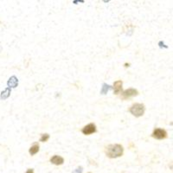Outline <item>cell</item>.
I'll return each mask as SVG.
<instances>
[{"instance_id": "16", "label": "cell", "mask_w": 173, "mask_h": 173, "mask_svg": "<svg viewBox=\"0 0 173 173\" xmlns=\"http://www.w3.org/2000/svg\"><path fill=\"white\" fill-rule=\"evenodd\" d=\"M169 166H170V168H171V169H172V170L173 171V163H172V164H170Z\"/></svg>"}, {"instance_id": "5", "label": "cell", "mask_w": 173, "mask_h": 173, "mask_svg": "<svg viewBox=\"0 0 173 173\" xmlns=\"http://www.w3.org/2000/svg\"><path fill=\"white\" fill-rule=\"evenodd\" d=\"M96 132V126L93 123H90L87 126H85L82 129H81V133L84 135H89Z\"/></svg>"}, {"instance_id": "4", "label": "cell", "mask_w": 173, "mask_h": 173, "mask_svg": "<svg viewBox=\"0 0 173 173\" xmlns=\"http://www.w3.org/2000/svg\"><path fill=\"white\" fill-rule=\"evenodd\" d=\"M152 138L156 139H164L167 137V133L165 130L161 129V128H156L153 133L151 134Z\"/></svg>"}, {"instance_id": "1", "label": "cell", "mask_w": 173, "mask_h": 173, "mask_svg": "<svg viewBox=\"0 0 173 173\" xmlns=\"http://www.w3.org/2000/svg\"><path fill=\"white\" fill-rule=\"evenodd\" d=\"M106 155L110 159H116L121 157L124 152V149L121 145L115 144V145H110L106 148Z\"/></svg>"}, {"instance_id": "9", "label": "cell", "mask_w": 173, "mask_h": 173, "mask_svg": "<svg viewBox=\"0 0 173 173\" xmlns=\"http://www.w3.org/2000/svg\"><path fill=\"white\" fill-rule=\"evenodd\" d=\"M38 151H39V145L37 143H35L32 146L29 148V154L31 156L37 154Z\"/></svg>"}, {"instance_id": "6", "label": "cell", "mask_w": 173, "mask_h": 173, "mask_svg": "<svg viewBox=\"0 0 173 173\" xmlns=\"http://www.w3.org/2000/svg\"><path fill=\"white\" fill-rule=\"evenodd\" d=\"M50 162L53 164H55V165H61L64 163V159L61 156H58V155H55L53 156L51 159H50Z\"/></svg>"}, {"instance_id": "7", "label": "cell", "mask_w": 173, "mask_h": 173, "mask_svg": "<svg viewBox=\"0 0 173 173\" xmlns=\"http://www.w3.org/2000/svg\"><path fill=\"white\" fill-rule=\"evenodd\" d=\"M122 85H123V82L122 80H116L113 84V92L115 94H118L122 91Z\"/></svg>"}, {"instance_id": "3", "label": "cell", "mask_w": 173, "mask_h": 173, "mask_svg": "<svg viewBox=\"0 0 173 173\" xmlns=\"http://www.w3.org/2000/svg\"><path fill=\"white\" fill-rule=\"evenodd\" d=\"M139 94V92L137 89L135 88H128L126 90H125L123 93H121V96L120 98L122 100H127L131 97H133V96H137Z\"/></svg>"}, {"instance_id": "17", "label": "cell", "mask_w": 173, "mask_h": 173, "mask_svg": "<svg viewBox=\"0 0 173 173\" xmlns=\"http://www.w3.org/2000/svg\"><path fill=\"white\" fill-rule=\"evenodd\" d=\"M89 173H90V172H89Z\"/></svg>"}, {"instance_id": "14", "label": "cell", "mask_w": 173, "mask_h": 173, "mask_svg": "<svg viewBox=\"0 0 173 173\" xmlns=\"http://www.w3.org/2000/svg\"><path fill=\"white\" fill-rule=\"evenodd\" d=\"M159 45L160 48H163V47H164V48H165V49H167V48H168L167 46H165V45H164V42H159Z\"/></svg>"}, {"instance_id": "12", "label": "cell", "mask_w": 173, "mask_h": 173, "mask_svg": "<svg viewBox=\"0 0 173 173\" xmlns=\"http://www.w3.org/2000/svg\"><path fill=\"white\" fill-rule=\"evenodd\" d=\"M49 139H50V135H49L48 133L42 134V136H41V139H40V141L41 142H46V141H47Z\"/></svg>"}, {"instance_id": "11", "label": "cell", "mask_w": 173, "mask_h": 173, "mask_svg": "<svg viewBox=\"0 0 173 173\" xmlns=\"http://www.w3.org/2000/svg\"><path fill=\"white\" fill-rule=\"evenodd\" d=\"M113 88V87H111L110 85H108L107 83H104L101 87V90H100V93L101 94H106L109 90H111Z\"/></svg>"}, {"instance_id": "2", "label": "cell", "mask_w": 173, "mask_h": 173, "mask_svg": "<svg viewBox=\"0 0 173 173\" xmlns=\"http://www.w3.org/2000/svg\"><path fill=\"white\" fill-rule=\"evenodd\" d=\"M145 111H146L145 105L141 103H135L129 109V112L135 117H141L145 113Z\"/></svg>"}, {"instance_id": "10", "label": "cell", "mask_w": 173, "mask_h": 173, "mask_svg": "<svg viewBox=\"0 0 173 173\" xmlns=\"http://www.w3.org/2000/svg\"><path fill=\"white\" fill-rule=\"evenodd\" d=\"M11 89L10 88H6L1 93V95H0L1 100H6V99L11 95Z\"/></svg>"}, {"instance_id": "8", "label": "cell", "mask_w": 173, "mask_h": 173, "mask_svg": "<svg viewBox=\"0 0 173 173\" xmlns=\"http://www.w3.org/2000/svg\"><path fill=\"white\" fill-rule=\"evenodd\" d=\"M7 85H8V88H17V85H18V80H17V78L15 75L11 76L8 80V81H7Z\"/></svg>"}, {"instance_id": "13", "label": "cell", "mask_w": 173, "mask_h": 173, "mask_svg": "<svg viewBox=\"0 0 173 173\" xmlns=\"http://www.w3.org/2000/svg\"><path fill=\"white\" fill-rule=\"evenodd\" d=\"M83 171V168L82 167H78L77 169H75L72 173H81Z\"/></svg>"}, {"instance_id": "15", "label": "cell", "mask_w": 173, "mask_h": 173, "mask_svg": "<svg viewBox=\"0 0 173 173\" xmlns=\"http://www.w3.org/2000/svg\"><path fill=\"white\" fill-rule=\"evenodd\" d=\"M25 173H34V170L33 169H28Z\"/></svg>"}]
</instances>
